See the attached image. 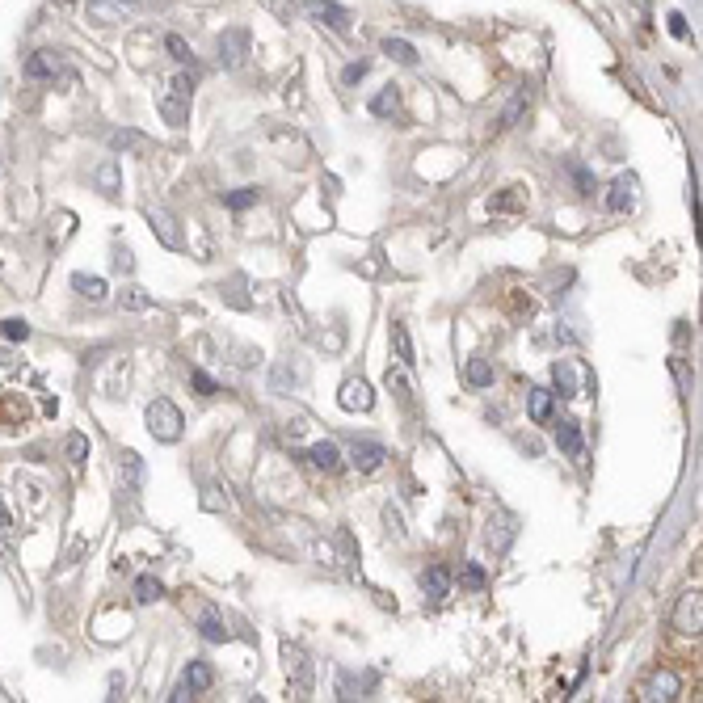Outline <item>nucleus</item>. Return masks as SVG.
Instances as JSON below:
<instances>
[{"label": "nucleus", "mask_w": 703, "mask_h": 703, "mask_svg": "<svg viewBox=\"0 0 703 703\" xmlns=\"http://www.w3.org/2000/svg\"><path fill=\"white\" fill-rule=\"evenodd\" d=\"M182 409L173 405V400H165V396H156L152 405H148V430H152V438L156 443H177L182 438Z\"/></svg>", "instance_id": "nucleus-1"}, {"label": "nucleus", "mask_w": 703, "mask_h": 703, "mask_svg": "<svg viewBox=\"0 0 703 703\" xmlns=\"http://www.w3.org/2000/svg\"><path fill=\"white\" fill-rule=\"evenodd\" d=\"M283 657H287V674H291V695L308 699V691H312V661H308V653L299 645H291V640H283Z\"/></svg>", "instance_id": "nucleus-2"}, {"label": "nucleus", "mask_w": 703, "mask_h": 703, "mask_svg": "<svg viewBox=\"0 0 703 703\" xmlns=\"http://www.w3.org/2000/svg\"><path fill=\"white\" fill-rule=\"evenodd\" d=\"M682 695V678H678V670H670V666H657L653 674H649V682L640 687V699L645 703H670V699H678Z\"/></svg>", "instance_id": "nucleus-3"}, {"label": "nucleus", "mask_w": 703, "mask_h": 703, "mask_svg": "<svg viewBox=\"0 0 703 703\" xmlns=\"http://www.w3.org/2000/svg\"><path fill=\"white\" fill-rule=\"evenodd\" d=\"M674 632H682V636H699V628H703V602H699V590H687L678 602H674Z\"/></svg>", "instance_id": "nucleus-4"}, {"label": "nucleus", "mask_w": 703, "mask_h": 703, "mask_svg": "<svg viewBox=\"0 0 703 703\" xmlns=\"http://www.w3.org/2000/svg\"><path fill=\"white\" fill-rule=\"evenodd\" d=\"M211 682H215V670L207 666V661H190L186 674H182V687H177L169 699H194V695L211 691Z\"/></svg>", "instance_id": "nucleus-5"}, {"label": "nucleus", "mask_w": 703, "mask_h": 703, "mask_svg": "<svg viewBox=\"0 0 703 703\" xmlns=\"http://www.w3.org/2000/svg\"><path fill=\"white\" fill-rule=\"evenodd\" d=\"M245 55H249V30L232 26V30L219 34V64H224V68H240V64H245Z\"/></svg>", "instance_id": "nucleus-6"}, {"label": "nucleus", "mask_w": 703, "mask_h": 703, "mask_svg": "<svg viewBox=\"0 0 703 703\" xmlns=\"http://www.w3.org/2000/svg\"><path fill=\"white\" fill-rule=\"evenodd\" d=\"M337 400H341V409H346V413H367L375 405V392H371L367 379H346Z\"/></svg>", "instance_id": "nucleus-7"}, {"label": "nucleus", "mask_w": 703, "mask_h": 703, "mask_svg": "<svg viewBox=\"0 0 703 703\" xmlns=\"http://www.w3.org/2000/svg\"><path fill=\"white\" fill-rule=\"evenodd\" d=\"M556 447L565 451L569 459H581V455H586V438H581V426H577L573 417H565V421L556 426Z\"/></svg>", "instance_id": "nucleus-8"}, {"label": "nucleus", "mask_w": 703, "mask_h": 703, "mask_svg": "<svg viewBox=\"0 0 703 703\" xmlns=\"http://www.w3.org/2000/svg\"><path fill=\"white\" fill-rule=\"evenodd\" d=\"M384 459H388V451L379 443H354L350 447V464L358 472H379V468H384Z\"/></svg>", "instance_id": "nucleus-9"}, {"label": "nucleus", "mask_w": 703, "mask_h": 703, "mask_svg": "<svg viewBox=\"0 0 703 703\" xmlns=\"http://www.w3.org/2000/svg\"><path fill=\"white\" fill-rule=\"evenodd\" d=\"M308 459H312V468L325 472V476L341 472V447H337V443H312V447H308Z\"/></svg>", "instance_id": "nucleus-10"}, {"label": "nucleus", "mask_w": 703, "mask_h": 703, "mask_svg": "<svg viewBox=\"0 0 703 703\" xmlns=\"http://www.w3.org/2000/svg\"><path fill=\"white\" fill-rule=\"evenodd\" d=\"M522 207H527V190H522V186H506L501 194L489 198V211H493V215H514V211H522Z\"/></svg>", "instance_id": "nucleus-11"}, {"label": "nucleus", "mask_w": 703, "mask_h": 703, "mask_svg": "<svg viewBox=\"0 0 703 703\" xmlns=\"http://www.w3.org/2000/svg\"><path fill=\"white\" fill-rule=\"evenodd\" d=\"M148 224H152V232L165 240L169 249H182V232H177V219L169 211H148Z\"/></svg>", "instance_id": "nucleus-12"}, {"label": "nucleus", "mask_w": 703, "mask_h": 703, "mask_svg": "<svg viewBox=\"0 0 703 703\" xmlns=\"http://www.w3.org/2000/svg\"><path fill=\"white\" fill-rule=\"evenodd\" d=\"M127 13H131V5H118V0H93V5H89V22L114 26V22H123Z\"/></svg>", "instance_id": "nucleus-13"}, {"label": "nucleus", "mask_w": 703, "mask_h": 703, "mask_svg": "<svg viewBox=\"0 0 703 703\" xmlns=\"http://www.w3.org/2000/svg\"><path fill=\"white\" fill-rule=\"evenodd\" d=\"M632 203H636V182L632 177H615L611 194H607V207L611 211H632Z\"/></svg>", "instance_id": "nucleus-14"}, {"label": "nucleus", "mask_w": 703, "mask_h": 703, "mask_svg": "<svg viewBox=\"0 0 703 703\" xmlns=\"http://www.w3.org/2000/svg\"><path fill=\"white\" fill-rule=\"evenodd\" d=\"M59 72V51H34L30 59H26V76L30 80H47V76H55Z\"/></svg>", "instance_id": "nucleus-15"}, {"label": "nucleus", "mask_w": 703, "mask_h": 703, "mask_svg": "<svg viewBox=\"0 0 703 703\" xmlns=\"http://www.w3.org/2000/svg\"><path fill=\"white\" fill-rule=\"evenodd\" d=\"M72 287L80 299H89V304H102L106 299V278H97V274H72Z\"/></svg>", "instance_id": "nucleus-16"}, {"label": "nucleus", "mask_w": 703, "mask_h": 703, "mask_svg": "<svg viewBox=\"0 0 703 703\" xmlns=\"http://www.w3.org/2000/svg\"><path fill=\"white\" fill-rule=\"evenodd\" d=\"M464 384L468 388H493V363L489 358H468V367H464Z\"/></svg>", "instance_id": "nucleus-17"}, {"label": "nucleus", "mask_w": 703, "mask_h": 703, "mask_svg": "<svg viewBox=\"0 0 703 703\" xmlns=\"http://www.w3.org/2000/svg\"><path fill=\"white\" fill-rule=\"evenodd\" d=\"M421 590H426L430 598H447L451 594V573L443 565H430L426 573H421Z\"/></svg>", "instance_id": "nucleus-18"}, {"label": "nucleus", "mask_w": 703, "mask_h": 703, "mask_svg": "<svg viewBox=\"0 0 703 703\" xmlns=\"http://www.w3.org/2000/svg\"><path fill=\"white\" fill-rule=\"evenodd\" d=\"M312 17L320 26H333V30H346L350 26V13L341 9V5H329V0H316L312 5Z\"/></svg>", "instance_id": "nucleus-19"}, {"label": "nucleus", "mask_w": 703, "mask_h": 703, "mask_svg": "<svg viewBox=\"0 0 703 703\" xmlns=\"http://www.w3.org/2000/svg\"><path fill=\"white\" fill-rule=\"evenodd\" d=\"M527 409H531L535 426H548V421H552V392L548 388H531L527 392Z\"/></svg>", "instance_id": "nucleus-20"}, {"label": "nucleus", "mask_w": 703, "mask_h": 703, "mask_svg": "<svg viewBox=\"0 0 703 703\" xmlns=\"http://www.w3.org/2000/svg\"><path fill=\"white\" fill-rule=\"evenodd\" d=\"M371 114L375 118H400V93H396V85H384V89L371 97Z\"/></svg>", "instance_id": "nucleus-21"}, {"label": "nucleus", "mask_w": 703, "mask_h": 703, "mask_svg": "<svg viewBox=\"0 0 703 703\" xmlns=\"http://www.w3.org/2000/svg\"><path fill=\"white\" fill-rule=\"evenodd\" d=\"M114 152H135V156H148L152 152V139L139 135V131H114Z\"/></svg>", "instance_id": "nucleus-22"}, {"label": "nucleus", "mask_w": 703, "mask_h": 703, "mask_svg": "<svg viewBox=\"0 0 703 703\" xmlns=\"http://www.w3.org/2000/svg\"><path fill=\"white\" fill-rule=\"evenodd\" d=\"M93 182L102 186V194H106V198H114L118 190H123V177H118V165H114V160H102V165L93 169Z\"/></svg>", "instance_id": "nucleus-23"}, {"label": "nucleus", "mask_w": 703, "mask_h": 703, "mask_svg": "<svg viewBox=\"0 0 703 703\" xmlns=\"http://www.w3.org/2000/svg\"><path fill=\"white\" fill-rule=\"evenodd\" d=\"M392 346H396V358H400V367H413L417 363V350H413V337H409V329L400 325H392Z\"/></svg>", "instance_id": "nucleus-24"}, {"label": "nucleus", "mask_w": 703, "mask_h": 703, "mask_svg": "<svg viewBox=\"0 0 703 703\" xmlns=\"http://www.w3.org/2000/svg\"><path fill=\"white\" fill-rule=\"evenodd\" d=\"M160 114H165L169 127H186L190 123V102H182V97H165V102H160Z\"/></svg>", "instance_id": "nucleus-25"}, {"label": "nucleus", "mask_w": 703, "mask_h": 703, "mask_svg": "<svg viewBox=\"0 0 703 703\" xmlns=\"http://www.w3.org/2000/svg\"><path fill=\"white\" fill-rule=\"evenodd\" d=\"M527 110H531V89L522 85V89L514 93V102L506 106V114H501V127H514V123H518V118L527 114Z\"/></svg>", "instance_id": "nucleus-26"}, {"label": "nucleus", "mask_w": 703, "mask_h": 703, "mask_svg": "<svg viewBox=\"0 0 703 703\" xmlns=\"http://www.w3.org/2000/svg\"><path fill=\"white\" fill-rule=\"evenodd\" d=\"M459 586H464V590H485V586H489V573H485V565H476V560H468V565L459 569Z\"/></svg>", "instance_id": "nucleus-27"}, {"label": "nucleus", "mask_w": 703, "mask_h": 703, "mask_svg": "<svg viewBox=\"0 0 703 703\" xmlns=\"http://www.w3.org/2000/svg\"><path fill=\"white\" fill-rule=\"evenodd\" d=\"M198 628H203V640H211V645H224V640L232 636V632H228V624H224V619H219L215 611H207V615H203V624H198Z\"/></svg>", "instance_id": "nucleus-28"}, {"label": "nucleus", "mask_w": 703, "mask_h": 703, "mask_svg": "<svg viewBox=\"0 0 703 703\" xmlns=\"http://www.w3.org/2000/svg\"><path fill=\"white\" fill-rule=\"evenodd\" d=\"M64 455L80 468V464L89 459V438H85V434H68V438H64Z\"/></svg>", "instance_id": "nucleus-29"}, {"label": "nucleus", "mask_w": 703, "mask_h": 703, "mask_svg": "<svg viewBox=\"0 0 703 703\" xmlns=\"http://www.w3.org/2000/svg\"><path fill=\"white\" fill-rule=\"evenodd\" d=\"M26 417H30V409H26V400H17V396H9V400H0V421H13V426H22Z\"/></svg>", "instance_id": "nucleus-30"}, {"label": "nucleus", "mask_w": 703, "mask_h": 703, "mask_svg": "<svg viewBox=\"0 0 703 703\" xmlns=\"http://www.w3.org/2000/svg\"><path fill=\"white\" fill-rule=\"evenodd\" d=\"M552 379H556V392L565 396V400H569V396H577V384H573V367H569V363H556V367H552Z\"/></svg>", "instance_id": "nucleus-31"}, {"label": "nucleus", "mask_w": 703, "mask_h": 703, "mask_svg": "<svg viewBox=\"0 0 703 703\" xmlns=\"http://www.w3.org/2000/svg\"><path fill=\"white\" fill-rule=\"evenodd\" d=\"M384 55L400 59V64H413V59H417L413 43H405V38H384Z\"/></svg>", "instance_id": "nucleus-32"}, {"label": "nucleus", "mask_w": 703, "mask_h": 703, "mask_svg": "<svg viewBox=\"0 0 703 703\" xmlns=\"http://www.w3.org/2000/svg\"><path fill=\"white\" fill-rule=\"evenodd\" d=\"M160 594H165V586H160L156 577H139L135 581V602H156Z\"/></svg>", "instance_id": "nucleus-33"}, {"label": "nucleus", "mask_w": 703, "mask_h": 703, "mask_svg": "<svg viewBox=\"0 0 703 703\" xmlns=\"http://www.w3.org/2000/svg\"><path fill=\"white\" fill-rule=\"evenodd\" d=\"M165 51L177 59V64H194V51L186 47V38H177V34H169L165 38Z\"/></svg>", "instance_id": "nucleus-34"}, {"label": "nucleus", "mask_w": 703, "mask_h": 703, "mask_svg": "<svg viewBox=\"0 0 703 703\" xmlns=\"http://www.w3.org/2000/svg\"><path fill=\"white\" fill-rule=\"evenodd\" d=\"M123 308H131V312H148V308H152V295H144L139 287H127V291H123Z\"/></svg>", "instance_id": "nucleus-35"}, {"label": "nucleus", "mask_w": 703, "mask_h": 703, "mask_svg": "<svg viewBox=\"0 0 703 703\" xmlns=\"http://www.w3.org/2000/svg\"><path fill=\"white\" fill-rule=\"evenodd\" d=\"M253 203H257V190H253V186L232 190V194H228V207H232V211H249Z\"/></svg>", "instance_id": "nucleus-36"}, {"label": "nucleus", "mask_w": 703, "mask_h": 703, "mask_svg": "<svg viewBox=\"0 0 703 703\" xmlns=\"http://www.w3.org/2000/svg\"><path fill=\"white\" fill-rule=\"evenodd\" d=\"M388 388L400 396V405H413V396H409V379L400 375V371H388Z\"/></svg>", "instance_id": "nucleus-37"}, {"label": "nucleus", "mask_w": 703, "mask_h": 703, "mask_svg": "<svg viewBox=\"0 0 703 703\" xmlns=\"http://www.w3.org/2000/svg\"><path fill=\"white\" fill-rule=\"evenodd\" d=\"M0 333H5L9 341H26V337H30V325H26V320H5V325H0Z\"/></svg>", "instance_id": "nucleus-38"}, {"label": "nucleus", "mask_w": 703, "mask_h": 703, "mask_svg": "<svg viewBox=\"0 0 703 703\" xmlns=\"http://www.w3.org/2000/svg\"><path fill=\"white\" fill-rule=\"evenodd\" d=\"M190 379H194V388H198V396H215L219 392V384L207 375V371H190Z\"/></svg>", "instance_id": "nucleus-39"}, {"label": "nucleus", "mask_w": 703, "mask_h": 703, "mask_svg": "<svg viewBox=\"0 0 703 703\" xmlns=\"http://www.w3.org/2000/svg\"><path fill=\"white\" fill-rule=\"evenodd\" d=\"M190 93H194V80H190V76H173V97L190 102Z\"/></svg>", "instance_id": "nucleus-40"}, {"label": "nucleus", "mask_w": 703, "mask_h": 703, "mask_svg": "<svg viewBox=\"0 0 703 703\" xmlns=\"http://www.w3.org/2000/svg\"><path fill=\"white\" fill-rule=\"evenodd\" d=\"M114 270H118V274H131V270H135L131 249H118V253H114Z\"/></svg>", "instance_id": "nucleus-41"}, {"label": "nucleus", "mask_w": 703, "mask_h": 703, "mask_svg": "<svg viewBox=\"0 0 703 703\" xmlns=\"http://www.w3.org/2000/svg\"><path fill=\"white\" fill-rule=\"evenodd\" d=\"M384 522H388V531H392L396 539L405 535V522H400V510H396V506H388V510H384Z\"/></svg>", "instance_id": "nucleus-42"}, {"label": "nucleus", "mask_w": 703, "mask_h": 703, "mask_svg": "<svg viewBox=\"0 0 703 703\" xmlns=\"http://www.w3.org/2000/svg\"><path fill=\"white\" fill-rule=\"evenodd\" d=\"M670 34L674 38H687V17H682V13H670Z\"/></svg>", "instance_id": "nucleus-43"}, {"label": "nucleus", "mask_w": 703, "mask_h": 703, "mask_svg": "<svg viewBox=\"0 0 703 703\" xmlns=\"http://www.w3.org/2000/svg\"><path fill=\"white\" fill-rule=\"evenodd\" d=\"M363 76H367V64H350L341 80H346V85H358V80H363Z\"/></svg>", "instance_id": "nucleus-44"}]
</instances>
